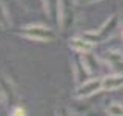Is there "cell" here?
I'll return each instance as SVG.
<instances>
[{
    "instance_id": "cell-1",
    "label": "cell",
    "mask_w": 123,
    "mask_h": 116,
    "mask_svg": "<svg viewBox=\"0 0 123 116\" xmlns=\"http://www.w3.org/2000/svg\"><path fill=\"white\" fill-rule=\"evenodd\" d=\"M119 22H121V17L118 14H113V16L109 17L106 22L98 29V30L94 31H84L81 35L85 39H88L89 42H92L93 44H98V43L106 42L107 39H110L111 37L114 35V33L117 31L119 26Z\"/></svg>"
},
{
    "instance_id": "cell-2",
    "label": "cell",
    "mask_w": 123,
    "mask_h": 116,
    "mask_svg": "<svg viewBox=\"0 0 123 116\" xmlns=\"http://www.w3.org/2000/svg\"><path fill=\"white\" fill-rule=\"evenodd\" d=\"M21 37L33 39V40H41V42H51L56 38L55 31L51 28L43 25H26L20 28L16 31Z\"/></svg>"
},
{
    "instance_id": "cell-3",
    "label": "cell",
    "mask_w": 123,
    "mask_h": 116,
    "mask_svg": "<svg viewBox=\"0 0 123 116\" xmlns=\"http://www.w3.org/2000/svg\"><path fill=\"white\" fill-rule=\"evenodd\" d=\"M99 90H104V88H102V77H94V78H89L85 82L80 83L76 88L74 95L77 99H83V98L92 97V95H94Z\"/></svg>"
},
{
    "instance_id": "cell-4",
    "label": "cell",
    "mask_w": 123,
    "mask_h": 116,
    "mask_svg": "<svg viewBox=\"0 0 123 116\" xmlns=\"http://www.w3.org/2000/svg\"><path fill=\"white\" fill-rule=\"evenodd\" d=\"M43 11L55 28L62 24V0H43Z\"/></svg>"
},
{
    "instance_id": "cell-5",
    "label": "cell",
    "mask_w": 123,
    "mask_h": 116,
    "mask_svg": "<svg viewBox=\"0 0 123 116\" xmlns=\"http://www.w3.org/2000/svg\"><path fill=\"white\" fill-rule=\"evenodd\" d=\"M102 60L115 73H123V54H121L119 51L107 50L102 52Z\"/></svg>"
},
{
    "instance_id": "cell-6",
    "label": "cell",
    "mask_w": 123,
    "mask_h": 116,
    "mask_svg": "<svg viewBox=\"0 0 123 116\" xmlns=\"http://www.w3.org/2000/svg\"><path fill=\"white\" fill-rule=\"evenodd\" d=\"M74 71H75V78H76V82L80 85V83L85 82L86 80H89V71H88L85 63H84L83 57H81V54L80 55H76L75 60H74Z\"/></svg>"
},
{
    "instance_id": "cell-7",
    "label": "cell",
    "mask_w": 123,
    "mask_h": 116,
    "mask_svg": "<svg viewBox=\"0 0 123 116\" xmlns=\"http://www.w3.org/2000/svg\"><path fill=\"white\" fill-rule=\"evenodd\" d=\"M81 57H83L84 63H85L88 71H89L90 76H96L97 77L98 74H101L102 72H104V69H102V64L101 61H99V59L97 57H94L93 55H90L89 52H84V54H81Z\"/></svg>"
},
{
    "instance_id": "cell-8",
    "label": "cell",
    "mask_w": 123,
    "mask_h": 116,
    "mask_svg": "<svg viewBox=\"0 0 123 116\" xmlns=\"http://www.w3.org/2000/svg\"><path fill=\"white\" fill-rule=\"evenodd\" d=\"M123 86V73L107 74L102 77V88L104 90H117Z\"/></svg>"
},
{
    "instance_id": "cell-9",
    "label": "cell",
    "mask_w": 123,
    "mask_h": 116,
    "mask_svg": "<svg viewBox=\"0 0 123 116\" xmlns=\"http://www.w3.org/2000/svg\"><path fill=\"white\" fill-rule=\"evenodd\" d=\"M74 21V9L69 0H62V24L60 29H68Z\"/></svg>"
},
{
    "instance_id": "cell-10",
    "label": "cell",
    "mask_w": 123,
    "mask_h": 116,
    "mask_svg": "<svg viewBox=\"0 0 123 116\" xmlns=\"http://www.w3.org/2000/svg\"><path fill=\"white\" fill-rule=\"evenodd\" d=\"M69 46L71 48H74L76 52L79 54H84V52H90L93 48V43L89 42L88 39H85L83 35L80 37H74V38L69 39Z\"/></svg>"
},
{
    "instance_id": "cell-11",
    "label": "cell",
    "mask_w": 123,
    "mask_h": 116,
    "mask_svg": "<svg viewBox=\"0 0 123 116\" xmlns=\"http://www.w3.org/2000/svg\"><path fill=\"white\" fill-rule=\"evenodd\" d=\"M18 1L30 11L43 9V0H18Z\"/></svg>"
},
{
    "instance_id": "cell-12",
    "label": "cell",
    "mask_w": 123,
    "mask_h": 116,
    "mask_svg": "<svg viewBox=\"0 0 123 116\" xmlns=\"http://www.w3.org/2000/svg\"><path fill=\"white\" fill-rule=\"evenodd\" d=\"M106 114L114 115V116H123V104L119 103V102L111 103L106 108Z\"/></svg>"
},
{
    "instance_id": "cell-13",
    "label": "cell",
    "mask_w": 123,
    "mask_h": 116,
    "mask_svg": "<svg viewBox=\"0 0 123 116\" xmlns=\"http://www.w3.org/2000/svg\"><path fill=\"white\" fill-rule=\"evenodd\" d=\"M97 1H101V0H74V3L77 5H89V4H94Z\"/></svg>"
},
{
    "instance_id": "cell-14",
    "label": "cell",
    "mask_w": 123,
    "mask_h": 116,
    "mask_svg": "<svg viewBox=\"0 0 123 116\" xmlns=\"http://www.w3.org/2000/svg\"><path fill=\"white\" fill-rule=\"evenodd\" d=\"M24 114H25V112L22 111V110H17V111L13 112V115H24Z\"/></svg>"
},
{
    "instance_id": "cell-15",
    "label": "cell",
    "mask_w": 123,
    "mask_h": 116,
    "mask_svg": "<svg viewBox=\"0 0 123 116\" xmlns=\"http://www.w3.org/2000/svg\"><path fill=\"white\" fill-rule=\"evenodd\" d=\"M121 21H122V22H123V17H122V18H121Z\"/></svg>"
}]
</instances>
